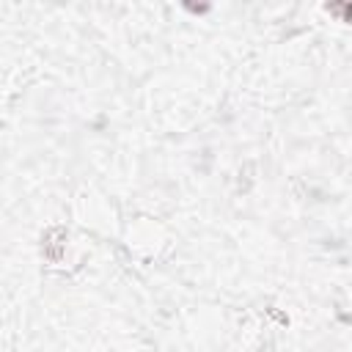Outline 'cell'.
I'll use <instances>...</instances> for the list:
<instances>
[{
	"label": "cell",
	"instance_id": "obj_1",
	"mask_svg": "<svg viewBox=\"0 0 352 352\" xmlns=\"http://www.w3.org/2000/svg\"><path fill=\"white\" fill-rule=\"evenodd\" d=\"M63 248H66V228L63 226H52L44 231L41 236V256L52 264H58L63 258Z\"/></svg>",
	"mask_w": 352,
	"mask_h": 352
},
{
	"label": "cell",
	"instance_id": "obj_2",
	"mask_svg": "<svg viewBox=\"0 0 352 352\" xmlns=\"http://www.w3.org/2000/svg\"><path fill=\"white\" fill-rule=\"evenodd\" d=\"M330 14H338L344 22H352V3H327L324 6Z\"/></svg>",
	"mask_w": 352,
	"mask_h": 352
}]
</instances>
